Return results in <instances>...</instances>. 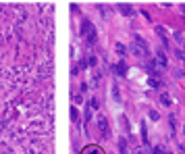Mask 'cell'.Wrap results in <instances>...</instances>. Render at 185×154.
<instances>
[{
    "instance_id": "cell-1",
    "label": "cell",
    "mask_w": 185,
    "mask_h": 154,
    "mask_svg": "<svg viewBox=\"0 0 185 154\" xmlns=\"http://www.w3.org/2000/svg\"><path fill=\"white\" fill-rule=\"evenodd\" d=\"M127 50H129L133 56H137V58H146V60L150 58L148 48H144V46H139V44H135V42H133V44H129V48H127Z\"/></svg>"
},
{
    "instance_id": "cell-2",
    "label": "cell",
    "mask_w": 185,
    "mask_h": 154,
    "mask_svg": "<svg viewBox=\"0 0 185 154\" xmlns=\"http://www.w3.org/2000/svg\"><path fill=\"white\" fill-rule=\"evenodd\" d=\"M167 65H168L167 54H164L162 50H158V52H156V67H158V69H164Z\"/></svg>"
},
{
    "instance_id": "cell-3",
    "label": "cell",
    "mask_w": 185,
    "mask_h": 154,
    "mask_svg": "<svg viewBox=\"0 0 185 154\" xmlns=\"http://www.w3.org/2000/svg\"><path fill=\"white\" fill-rule=\"evenodd\" d=\"M94 29H96V27L92 25V21L83 19V23H81V31H79V34H81V36H90V34H92Z\"/></svg>"
},
{
    "instance_id": "cell-4",
    "label": "cell",
    "mask_w": 185,
    "mask_h": 154,
    "mask_svg": "<svg viewBox=\"0 0 185 154\" xmlns=\"http://www.w3.org/2000/svg\"><path fill=\"white\" fill-rule=\"evenodd\" d=\"M116 6H119V11H121L125 17H131V15H133V6H131V4H127V2H119Z\"/></svg>"
},
{
    "instance_id": "cell-5",
    "label": "cell",
    "mask_w": 185,
    "mask_h": 154,
    "mask_svg": "<svg viewBox=\"0 0 185 154\" xmlns=\"http://www.w3.org/2000/svg\"><path fill=\"white\" fill-rule=\"evenodd\" d=\"M98 127H100L102 135H108V119L106 117H98Z\"/></svg>"
},
{
    "instance_id": "cell-6",
    "label": "cell",
    "mask_w": 185,
    "mask_h": 154,
    "mask_svg": "<svg viewBox=\"0 0 185 154\" xmlns=\"http://www.w3.org/2000/svg\"><path fill=\"white\" fill-rule=\"evenodd\" d=\"M81 154H104V152H102V148H98L96 144H90V146H85V148L81 150Z\"/></svg>"
},
{
    "instance_id": "cell-7",
    "label": "cell",
    "mask_w": 185,
    "mask_h": 154,
    "mask_svg": "<svg viewBox=\"0 0 185 154\" xmlns=\"http://www.w3.org/2000/svg\"><path fill=\"white\" fill-rule=\"evenodd\" d=\"M112 71H114V73H116V75H125V73H127V65H125V63H123V60H121V63H119V65H114V67H112Z\"/></svg>"
},
{
    "instance_id": "cell-8",
    "label": "cell",
    "mask_w": 185,
    "mask_h": 154,
    "mask_svg": "<svg viewBox=\"0 0 185 154\" xmlns=\"http://www.w3.org/2000/svg\"><path fill=\"white\" fill-rule=\"evenodd\" d=\"M119 148H121V154H129V148H127V137H121V140H119Z\"/></svg>"
},
{
    "instance_id": "cell-9",
    "label": "cell",
    "mask_w": 185,
    "mask_h": 154,
    "mask_svg": "<svg viewBox=\"0 0 185 154\" xmlns=\"http://www.w3.org/2000/svg\"><path fill=\"white\" fill-rule=\"evenodd\" d=\"M160 102H162L164 106H171V102H173V100H171V94L162 92V94H160Z\"/></svg>"
},
{
    "instance_id": "cell-10",
    "label": "cell",
    "mask_w": 185,
    "mask_h": 154,
    "mask_svg": "<svg viewBox=\"0 0 185 154\" xmlns=\"http://www.w3.org/2000/svg\"><path fill=\"white\" fill-rule=\"evenodd\" d=\"M110 94H112V98H114V102H121V92H119V88H116V85H112Z\"/></svg>"
},
{
    "instance_id": "cell-11",
    "label": "cell",
    "mask_w": 185,
    "mask_h": 154,
    "mask_svg": "<svg viewBox=\"0 0 185 154\" xmlns=\"http://www.w3.org/2000/svg\"><path fill=\"white\" fill-rule=\"evenodd\" d=\"M168 123H171V129H173V133H175V129H177V119H175V115L168 117Z\"/></svg>"
},
{
    "instance_id": "cell-12",
    "label": "cell",
    "mask_w": 185,
    "mask_h": 154,
    "mask_svg": "<svg viewBox=\"0 0 185 154\" xmlns=\"http://www.w3.org/2000/svg\"><path fill=\"white\" fill-rule=\"evenodd\" d=\"M148 85H150V88H158V85H160V81H158L156 77H150V79H148Z\"/></svg>"
},
{
    "instance_id": "cell-13",
    "label": "cell",
    "mask_w": 185,
    "mask_h": 154,
    "mask_svg": "<svg viewBox=\"0 0 185 154\" xmlns=\"http://www.w3.org/2000/svg\"><path fill=\"white\" fill-rule=\"evenodd\" d=\"M116 52H119L121 56H125V52H127V48H125L123 44H116Z\"/></svg>"
},
{
    "instance_id": "cell-14",
    "label": "cell",
    "mask_w": 185,
    "mask_h": 154,
    "mask_svg": "<svg viewBox=\"0 0 185 154\" xmlns=\"http://www.w3.org/2000/svg\"><path fill=\"white\" fill-rule=\"evenodd\" d=\"M96 38H98V34H96V29H94L92 34L88 36V44H94V42H96Z\"/></svg>"
},
{
    "instance_id": "cell-15",
    "label": "cell",
    "mask_w": 185,
    "mask_h": 154,
    "mask_svg": "<svg viewBox=\"0 0 185 154\" xmlns=\"http://www.w3.org/2000/svg\"><path fill=\"white\" fill-rule=\"evenodd\" d=\"M85 119H88V121H92V106H90V104L85 106Z\"/></svg>"
},
{
    "instance_id": "cell-16",
    "label": "cell",
    "mask_w": 185,
    "mask_h": 154,
    "mask_svg": "<svg viewBox=\"0 0 185 154\" xmlns=\"http://www.w3.org/2000/svg\"><path fill=\"white\" fill-rule=\"evenodd\" d=\"M150 119H152V121H160V115H158L156 111H150Z\"/></svg>"
},
{
    "instance_id": "cell-17",
    "label": "cell",
    "mask_w": 185,
    "mask_h": 154,
    "mask_svg": "<svg viewBox=\"0 0 185 154\" xmlns=\"http://www.w3.org/2000/svg\"><path fill=\"white\" fill-rule=\"evenodd\" d=\"M90 106H92V111H94V108H98V106H100L98 98H92V100H90Z\"/></svg>"
},
{
    "instance_id": "cell-18",
    "label": "cell",
    "mask_w": 185,
    "mask_h": 154,
    "mask_svg": "<svg viewBox=\"0 0 185 154\" xmlns=\"http://www.w3.org/2000/svg\"><path fill=\"white\" fill-rule=\"evenodd\" d=\"M152 154H164V150H162L160 146H154V148H152Z\"/></svg>"
},
{
    "instance_id": "cell-19",
    "label": "cell",
    "mask_w": 185,
    "mask_h": 154,
    "mask_svg": "<svg viewBox=\"0 0 185 154\" xmlns=\"http://www.w3.org/2000/svg\"><path fill=\"white\" fill-rule=\"evenodd\" d=\"M71 119H73V121H77V111H75V108H71Z\"/></svg>"
},
{
    "instance_id": "cell-20",
    "label": "cell",
    "mask_w": 185,
    "mask_h": 154,
    "mask_svg": "<svg viewBox=\"0 0 185 154\" xmlns=\"http://www.w3.org/2000/svg\"><path fill=\"white\" fill-rule=\"evenodd\" d=\"M96 63H98V60H96V56H90V65H92V67H96Z\"/></svg>"
},
{
    "instance_id": "cell-21",
    "label": "cell",
    "mask_w": 185,
    "mask_h": 154,
    "mask_svg": "<svg viewBox=\"0 0 185 154\" xmlns=\"http://www.w3.org/2000/svg\"><path fill=\"white\" fill-rule=\"evenodd\" d=\"M179 150H181V152L185 154V144H179Z\"/></svg>"
},
{
    "instance_id": "cell-22",
    "label": "cell",
    "mask_w": 185,
    "mask_h": 154,
    "mask_svg": "<svg viewBox=\"0 0 185 154\" xmlns=\"http://www.w3.org/2000/svg\"><path fill=\"white\" fill-rule=\"evenodd\" d=\"M181 11H183V13H185V4H181Z\"/></svg>"
}]
</instances>
